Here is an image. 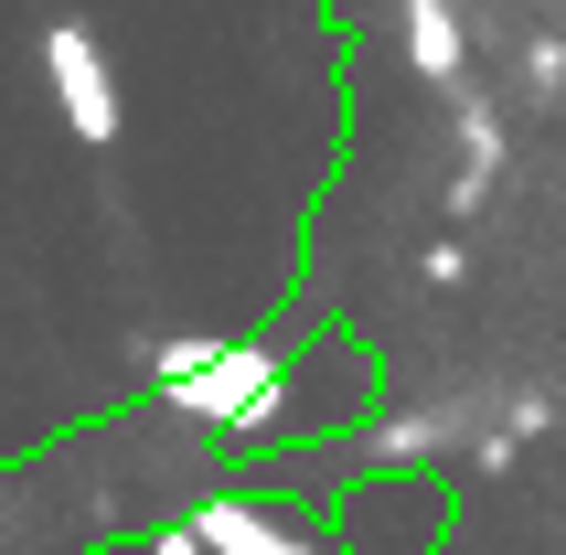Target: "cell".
<instances>
[{
  "label": "cell",
  "mask_w": 566,
  "mask_h": 555,
  "mask_svg": "<svg viewBox=\"0 0 566 555\" xmlns=\"http://www.w3.org/2000/svg\"><path fill=\"white\" fill-rule=\"evenodd\" d=\"M160 385H182L214 428H268V417H279V364L247 353V342H235V353H224V342H171V353H160Z\"/></svg>",
  "instance_id": "1"
},
{
  "label": "cell",
  "mask_w": 566,
  "mask_h": 555,
  "mask_svg": "<svg viewBox=\"0 0 566 555\" xmlns=\"http://www.w3.org/2000/svg\"><path fill=\"white\" fill-rule=\"evenodd\" d=\"M43 64H54V96H64V118H75V139H118V86H107V54H96L86 32L64 22L43 43Z\"/></svg>",
  "instance_id": "2"
},
{
  "label": "cell",
  "mask_w": 566,
  "mask_h": 555,
  "mask_svg": "<svg viewBox=\"0 0 566 555\" xmlns=\"http://www.w3.org/2000/svg\"><path fill=\"white\" fill-rule=\"evenodd\" d=\"M407 43H417V75L460 86V22H449V0H407Z\"/></svg>",
  "instance_id": "3"
},
{
  "label": "cell",
  "mask_w": 566,
  "mask_h": 555,
  "mask_svg": "<svg viewBox=\"0 0 566 555\" xmlns=\"http://www.w3.org/2000/svg\"><path fill=\"white\" fill-rule=\"evenodd\" d=\"M524 86H535V96H566V43H556V32L524 54Z\"/></svg>",
  "instance_id": "4"
},
{
  "label": "cell",
  "mask_w": 566,
  "mask_h": 555,
  "mask_svg": "<svg viewBox=\"0 0 566 555\" xmlns=\"http://www.w3.org/2000/svg\"><path fill=\"white\" fill-rule=\"evenodd\" d=\"M417 278H439V289H449V278H471V247H460V235H449V247H417Z\"/></svg>",
  "instance_id": "5"
},
{
  "label": "cell",
  "mask_w": 566,
  "mask_h": 555,
  "mask_svg": "<svg viewBox=\"0 0 566 555\" xmlns=\"http://www.w3.org/2000/svg\"><path fill=\"white\" fill-rule=\"evenodd\" d=\"M150 555H203V534H160V545Z\"/></svg>",
  "instance_id": "6"
}]
</instances>
